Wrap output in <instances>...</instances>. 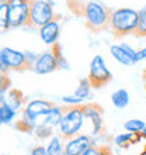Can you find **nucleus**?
Returning <instances> with one entry per match:
<instances>
[{"label": "nucleus", "mask_w": 146, "mask_h": 155, "mask_svg": "<svg viewBox=\"0 0 146 155\" xmlns=\"http://www.w3.org/2000/svg\"><path fill=\"white\" fill-rule=\"evenodd\" d=\"M139 24V10L132 7H118L111 10L108 30L114 37L136 35Z\"/></svg>", "instance_id": "1"}, {"label": "nucleus", "mask_w": 146, "mask_h": 155, "mask_svg": "<svg viewBox=\"0 0 146 155\" xmlns=\"http://www.w3.org/2000/svg\"><path fill=\"white\" fill-rule=\"evenodd\" d=\"M110 14L111 10L97 0H87L83 4L80 13V16L84 18L86 27L94 33H100L108 28Z\"/></svg>", "instance_id": "2"}, {"label": "nucleus", "mask_w": 146, "mask_h": 155, "mask_svg": "<svg viewBox=\"0 0 146 155\" xmlns=\"http://www.w3.org/2000/svg\"><path fill=\"white\" fill-rule=\"evenodd\" d=\"M84 111L81 106H63V116L61 124L58 127V134L63 140H69L75 135L80 134L81 128L84 127Z\"/></svg>", "instance_id": "3"}, {"label": "nucleus", "mask_w": 146, "mask_h": 155, "mask_svg": "<svg viewBox=\"0 0 146 155\" xmlns=\"http://www.w3.org/2000/svg\"><path fill=\"white\" fill-rule=\"evenodd\" d=\"M53 7H55L53 0H31L28 27L40 30L42 25L48 24L49 21L59 17V14L55 13Z\"/></svg>", "instance_id": "4"}, {"label": "nucleus", "mask_w": 146, "mask_h": 155, "mask_svg": "<svg viewBox=\"0 0 146 155\" xmlns=\"http://www.w3.org/2000/svg\"><path fill=\"white\" fill-rule=\"evenodd\" d=\"M27 69L30 71L24 51H18V49L10 48V47H3L2 48V51H0V71H2V75L7 74L8 71L23 72V71Z\"/></svg>", "instance_id": "5"}, {"label": "nucleus", "mask_w": 146, "mask_h": 155, "mask_svg": "<svg viewBox=\"0 0 146 155\" xmlns=\"http://www.w3.org/2000/svg\"><path fill=\"white\" fill-rule=\"evenodd\" d=\"M89 81L93 86V89H101L106 85H108L111 79H113V74L110 68L107 66L106 61L103 55L96 54L89 65Z\"/></svg>", "instance_id": "6"}, {"label": "nucleus", "mask_w": 146, "mask_h": 155, "mask_svg": "<svg viewBox=\"0 0 146 155\" xmlns=\"http://www.w3.org/2000/svg\"><path fill=\"white\" fill-rule=\"evenodd\" d=\"M31 0H7V20L11 28L28 25Z\"/></svg>", "instance_id": "7"}, {"label": "nucleus", "mask_w": 146, "mask_h": 155, "mask_svg": "<svg viewBox=\"0 0 146 155\" xmlns=\"http://www.w3.org/2000/svg\"><path fill=\"white\" fill-rule=\"evenodd\" d=\"M86 121L91 126V137H97L104 131V113L103 107L97 103H84L83 104Z\"/></svg>", "instance_id": "8"}, {"label": "nucleus", "mask_w": 146, "mask_h": 155, "mask_svg": "<svg viewBox=\"0 0 146 155\" xmlns=\"http://www.w3.org/2000/svg\"><path fill=\"white\" fill-rule=\"evenodd\" d=\"M31 71L35 72L36 75H49L55 72V71H58V61L53 49L51 48L41 52Z\"/></svg>", "instance_id": "9"}, {"label": "nucleus", "mask_w": 146, "mask_h": 155, "mask_svg": "<svg viewBox=\"0 0 146 155\" xmlns=\"http://www.w3.org/2000/svg\"><path fill=\"white\" fill-rule=\"evenodd\" d=\"M94 144V140L89 134H77L69 140H65V154L63 155H81Z\"/></svg>", "instance_id": "10"}, {"label": "nucleus", "mask_w": 146, "mask_h": 155, "mask_svg": "<svg viewBox=\"0 0 146 155\" xmlns=\"http://www.w3.org/2000/svg\"><path fill=\"white\" fill-rule=\"evenodd\" d=\"M61 31H62V25H61V16L56 17L55 20L49 21L48 24L42 25L38 30L41 41L48 47H53L55 44H58L59 37H61Z\"/></svg>", "instance_id": "11"}, {"label": "nucleus", "mask_w": 146, "mask_h": 155, "mask_svg": "<svg viewBox=\"0 0 146 155\" xmlns=\"http://www.w3.org/2000/svg\"><path fill=\"white\" fill-rule=\"evenodd\" d=\"M52 106H53V103H51L49 100H45V99H33V100L27 102L23 111H25L27 114H30L31 117L35 118V120H41L52 109Z\"/></svg>", "instance_id": "12"}, {"label": "nucleus", "mask_w": 146, "mask_h": 155, "mask_svg": "<svg viewBox=\"0 0 146 155\" xmlns=\"http://www.w3.org/2000/svg\"><path fill=\"white\" fill-rule=\"evenodd\" d=\"M0 103H7L8 106H11L17 113H20V111L24 110L25 104H27L25 96L23 94V92L18 89H14V87H11V89L8 90L7 94H6V99Z\"/></svg>", "instance_id": "13"}, {"label": "nucleus", "mask_w": 146, "mask_h": 155, "mask_svg": "<svg viewBox=\"0 0 146 155\" xmlns=\"http://www.w3.org/2000/svg\"><path fill=\"white\" fill-rule=\"evenodd\" d=\"M110 54H111V57H113L118 64H121V65H124V66H134L135 64H136L135 59L126 52L125 48H124L121 44L111 45V47H110Z\"/></svg>", "instance_id": "14"}, {"label": "nucleus", "mask_w": 146, "mask_h": 155, "mask_svg": "<svg viewBox=\"0 0 146 155\" xmlns=\"http://www.w3.org/2000/svg\"><path fill=\"white\" fill-rule=\"evenodd\" d=\"M141 141H143L141 134H134V133H128V131L114 137V144L119 150H128L129 147H132L135 144H139Z\"/></svg>", "instance_id": "15"}, {"label": "nucleus", "mask_w": 146, "mask_h": 155, "mask_svg": "<svg viewBox=\"0 0 146 155\" xmlns=\"http://www.w3.org/2000/svg\"><path fill=\"white\" fill-rule=\"evenodd\" d=\"M62 116H63V107L58 106V104H53L52 109H51V110H49L48 113L40 120V123L45 124V126L52 127L53 130H55V128H58L59 124H61Z\"/></svg>", "instance_id": "16"}, {"label": "nucleus", "mask_w": 146, "mask_h": 155, "mask_svg": "<svg viewBox=\"0 0 146 155\" xmlns=\"http://www.w3.org/2000/svg\"><path fill=\"white\" fill-rule=\"evenodd\" d=\"M38 120H35L34 117H31L30 114H27L25 111H21L20 118L16 123V128L21 133H34V130L38 126Z\"/></svg>", "instance_id": "17"}, {"label": "nucleus", "mask_w": 146, "mask_h": 155, "mask_svg": "<svg viewBox=\"0 0 146 155\" xmlns=\"http://www.w3.org/2000/svg\"><path fill=\"white\" fill-rule=\"evenodd\" d=\"M111 103L115 109H125L131 103V94L126 89H117L111 93Z\"/></svg>", "instance_id": "18"}, {"label": "nucleus", "mask_w": 146, "mask_h": 155, "mask_svg": "<svg viewBox=\"0 0 146 155\" xmlns=\"http://www.w3.org/2000/svg\"><path fill=\"white\" fill-rule=\"evenodd\" d=\"M91 90H93V86H91V83H90L89 78H86V79L83 78V79L79 81L76 89H75V92H73V94H75L76 97H79L80 100L86 102V100L91 99Z\"/></svg>", "instance_id": "19"}, {"label": "nucleus", "mask_w": 146, "mask_h": 155, "mask_svg": "<svg viewBox=\"0 0 146 155\" xmlns=\"http://www.w3.org/2000/svg\"><path fill=\"white\" fill-rule=\"evenodd\" d=\"M46 150L49 155H63L65 154V140L61 135H53L46 143Z\"/></svg>", "instance_id": "20"}, {"label": "nucleus", "mask_w": 146, "mask_h": 155, "mask_svg": "<svg viewBox=\"0 0 146 155\" xmlns=\"http://www.w3.org/2000/svg\"><path fill=\"white\" fill-rule=\"evenodd\" d=\"M17 117V111L11 106H8L7 103H0V123L2 124H11Z\"/></svg>", "instance_id": "21"}, {"label": "nucleus", "mask_w": 146, "mask_h": 155, "mask_svg": "<svg viewBox=\"0 0 146 155\" xmlns=\"http://www.w3.org/2000/svg\"><path fill=\"white\" fill-rule=\"evenodd\" d=\"M146 127V123L141 118H129L124 123V128L128 133H134V134H141Z\"/></svg>", "instance_id": "22"}, {"label": "nucleus", "mask_w": 146, "mask_h": 155, "mask_svg": "<svg viewBox=\"0 0 146 155\" xmlns=\"http://www.w3.org/2000/svg\"><path fill=\"white\" fill-rule=\"evenodd\" d=\"M53 128L49 126H45V124H42V123H38V126H36V128L34 130V135H35L38 140H41V141H48L51 137H53Z\"/></svg>", "instance_id": "23"}, {"label": "nucleus", "mask_w": 146, "mask_h": 155, "mask_svg": "<svg viewBox=\"0 0 146 155\" xmlns=\"http://www.w3.org/2000/svg\"><path fill=\"white\" fill-rule=\"evenodd\" d=\"M51 48L53 49V52H55V55H56L58 69H62V71H69V69H70V65H69V62H68V59L65 58V55L62 54L61 44L58 42V44H55L53 47H51Z\"/></svg>", "instance_id": "24"}, {"label": "nucleus", "mask_w": 146, "mask_h": 155, "mask_svg": "<svg viewBox=\"0 0 146 155\" xmlns=\"http://www.w3.org/2000/svg\"><path fill=\"white\" fill-rule=\"evenodd\" d=\"M136 37H146V6L139 10V24Z\"/></svg>", "instance_id": "25"}, {"label": "nucleus", "mask_w": 146, "mask_h": 155, "mask_svg": "<svg viewBox=\"0 0 146 155\" xmlns=\"http://www.w3.org/2000/svg\"><path fill=\"white\" fill-rule=\"evenodd\" d=\"M62 103H63V106H81V104H84L83 100H80L79 97H76L73 93L62 96Z\"/></svg>", "instance_id": "26"}, {"label": "nucleus", "mask_w": 146, "mask_h": 155, "mask_svg": "<svg viewBox=\"0 0 146 155\" xmlns=\"http://www.w3.org/2000/svg\"><path fill=\"white\" fill-rule=\"evenodd\" d=\"M25 54V59H27V64H28V68L30 71L33 69L34 64L36 62V59H38V57H40V54L35 52V51H31V49H27V51H24Z\"/></svg>", "instance_id": "27"}, {"label": "nucleus", "mask_w": 146, "mask_h": 155, "mask_svg": "<svg viewBox=\"0 0 146 155\" xmlns=\"http://www.w3.org/2000/svg\"><path fill=\"white\" fill-rule=\"evenodd\" d=\"M30 155H49L48 150H46V145H42V144H38L35 147L31 148Z\"/></svg>", "instance_id": "28"}, {"label": "nucleus", "mask_w": 146, "mask_h": 155, "mask_svg": "<svg viewBox=\"0 0 146 155\" xmlns=\"http://www.w3.org/2000/svg\"><path fill=\"white\" fill-rule=\"evenodd\" d=\"M100 151H101V145H91L81 155H100Z\"/></svg>", "instance_id": "29"}, {"label": "nucleus", "mask_w": 146, "mask_h": 155, "mask_svg": "<svg viewBox=\"0 0 146 155\" xmlns=\"http://www.w3.org/2000/svg\"><path fill=\"white\" fill-rule=\"evenodd\" d=\"M142 61H146V47H142L136 51V57H135V62H142Z\"/></svg>", "instance_id": "30"}, {"label": "nucleus", "mask_w": 146, "mask_h": 155, "mask_svg": "<svg viewBox=\"0 0 146 155\" xmlns=\"http://www.w3.org/2000/svg\"><path fill=\"white\" fill-rule=\"evenodd\" d=\"M121 45H122V47H124V48H125V51H126V52L129 54L131 57H132V58H134V59H135V57H136V51H138V49H136V48H134V47H132V45H129V44H128V42H121Z\"/></svg>", "instance_id": "31"}, {"label": "nucleus", "mask_w": 146, "mask_h": 155, "mask_svg": "<svg viewBox=\"0 0 146 155\" xmlns=\"http://www.w3.org/2000/svg\"><path fill=\"white\" fill-rule=\"evenodd\" d=\"M100 155H113L111 150H110L107 145H101V151H100Z\"/></svg>", "instance_id": "32"}, {"label": "nucleus", "mask_w": 146, "mask_h": 155, "mask_svg": "<svg viewBox=\"0 0 146 155\" xmlns=\"http://www.w3.org/2000/svg\"><path fill=\"white\" fill-rule=\"evenodd\" d=\"M142 79H143V82H145V85H146V66L143 68V71H142Z\"/></svg>", "instance_id": "33"}, {"label": "nucleus", "mask_w": 146, "mask_h": 155, "mask_svg": "<svg viewBox=\"0 0 146 155\" xmlns=\"http://www.w3.org/2000/svg\"><path fill=\"white\" fill-rule=\"evenodd\" d=\"M141 135H142V138H143V140H146V127H145V130H143L142 133H141Z\"/></svg>", "instance_id": "34"}, {"label": "nucleus", "mask_w": 146, "mask_h": 155, "mask_svg": "<svg viewBox=\"0 0 146 155\" xmlns=\"http://www.w3.org/2000/svg\"><path fill=\"white\" fill-rule=\"evenodd\" d=\"M143 155H146V140H145V144H143Z\"/></svg>", "instance_id": "35"}, {"label": "nucleus", "mask_w": 146, "mask_h": 155, "mask_svg": "<svg viewBox=\"0 0 146 155\" xmlns=\"http://www.w3.org/2000/svg\"><path fill=\"white\" fill-rule=\"evenodd\" d=\"M145 93H146V85H145Z\"/></svg>", "instance_id": "36"}]
</instances>
